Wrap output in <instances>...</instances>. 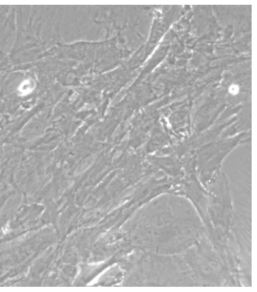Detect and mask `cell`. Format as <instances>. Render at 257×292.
Listing matches in <instances>:
<instances>
[{
    "label": "cell",
    "mask_w": 257,
    "mask_h": 292,
    "mask_svg": "<svg viewBox=\"0 0 257 292\" xmlns=\"http://www.w3.org/2000/svg\"><path fill=\"white\" fill-rule=\"evenodd\" d=\"M239 88L236 85H232L229 88V92L232 94H236L238 93Z\"/></svg>",
    "instance_id": "obj_2"
},
{
    "label": "cell",
    "mask_w": 257,
    "mask_h": 292,
    "mask_svg": "<svg viewBox=\"0 0 257 292\" xmlns=\"http://www.w3.org/2000/svg\"><path fill=\"white\" fill-rule=\"evenodd\" d=\"M238 138L236 136L233 139L219 140L202 148L198 152V160L209 158L197 161L200 170H217L220 162L236 145V141H239Z\"/></svg>",
    "instance_id": "obj_1"
}]
</instances>
